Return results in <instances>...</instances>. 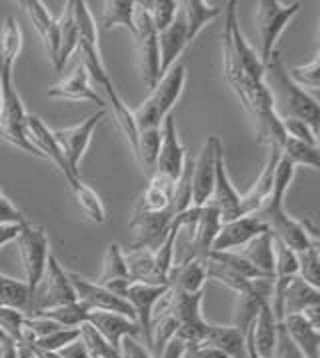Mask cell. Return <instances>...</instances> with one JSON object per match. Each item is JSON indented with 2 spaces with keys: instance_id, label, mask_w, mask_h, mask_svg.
Returning <instances> with one entry per match:
<instances>
[{
  "instance_id": "6da1fadb",
  "label": "cell",
  "mask_w": 320,
  "mask_h": 358,
  "mask_svg": "<svg viewBox=\"0 0 320 358\" xmlns=\"http://www.w3.org/2000/svg\"><path fill=\"white\" fill-rule=\"evenodd\" d=\"M264 85L272 99V110L280 120L296 118L310 124L314 130H319V102L314 96H310L305 88L292 83L289 71L284 69L277 52L264 66Z\"/></svg>"
},
{
  "instance_id": "7a4b0ae2",
  "label": "cell",
  "mask_w": 320,
  "mask_h": 358,
  "mask_svg": "<svg viewBox=\"0 0 320 358\" xmlns=\"http://www.w3.org/2000/svg\"><path fill=\"white\" fill-rule=\"evenodd\" d=\"M74 6V20H76V30H78V46L76 50H80L82 57V66L87 71L88 78H92V83L101 86L106 92L108 101L112 102V108L122 104V99L117 92V88L112 85L108 71L104 66L102 60L101 48H99V30H96V22L88 10V4L85 0H73Z\"/></svg>"
},
{
  "instance_id": "3957f363",
  "label": "cell",
  "mask_w": 320,
  "mask_h": 358,
  "mask_svg": "<svg viewBox=\"0 0 320 358\" xmlns=\"http://www.w3.org/2000/svg\"><path fill=\"white\" fill-rule=\"evenodd\" d=\"M203 292L189 294V292L173 290L168 287V292L157 304L159 310L175 318V338L184 344L187 350L201 348L204 343V336H206L208 322L203 316Z\"/></svg>"
},
{
  "instance_id": "277c9868",
  "label": "cell",
  "mask_w": 320,
  "mask_h": 358,
  "mask_svg": "<svg viewBox=\"0 0 320 358\" xmlns=\"http://www.w3.org/2000/svg\"><path fill=\"white\" fill-rule=\"evenodd\" d=\"M184 85H187V66L182 62H176L170 71L162 74L159 85L152 88L150 96L138 108L132 110L136 129H160L162 120L170 115V108L180 99Z\"/></svg>"
},
{
  "instance_id": "5b68a950",
  "label": "cell",
  "mask_w": 320,
  "mask_h": 358,
  "mask_svg": "<svg viewBox=\"0 0 320 358\" xmlns=\"http://www.w3.org/2000/svg\"><path fill=\"white\" fill-rule=\"evenodd\" d=\"M0 86H2V113H0V138L16 148L43 158L38 150L27 138V108L20 94L13 85V71L0 66Z\"/></svg>"
},
{
  "instance_id": "8992f818",
  "label": "cell",
  "mask_w": 320,
  "mask_h": 358,
  "mask_svg": "<svg viewBox=\"0 0 320 358\" xmlns=\"http://www.w3.org/2000/svg\"><path fill=\"white\" fill-rule=\"evenodd\" d=\"M134 43L138 52L140 74L146 88H154L160 80V50L159 32L152 24V18L148 13V2L134 4Z\"/></svg>"
},
{
  "instance_id": "52a82bcc",
  "label": "cell",
  "mask_w": 320,
  "mask_h": 358,
  "mask_svg": "<svg viewBox=\"0 0 320 358\" xmlns=\"http://www.w3.org/2000/svg\"><path fill=\"white\" fill-rule=\"evenodd\" d=\"M16 246L20 252V260L24 266V282L29 287L30 294L34 296L36 288L43 280L46 271V260L50 255V243H48V232L43 224H32L24 222L20 227V232L16 236Z\"/></svg>"
},
{
  "instance_id": "ba28073f",
  "label": "cell",
  "mask_w": 320,
  "mask_h": 358,
  "mask_svg": "<svg viewBox=\"0 0 320 358\" xmlns=\"http://www.w3.org/2000/svg\"><path fill=\"white\" fill-rule=\"evenodd\" d=\"M300 10V2H292V4H282L278 0H261L256 4V27L261 34V57L262 64L266 66L270 62V58L275 57V46L280 38L282 30L289 27L294 16Z\"/></svg>"
},
{
  "instance_id": "9c48e42d",
  "label": "cell",
  "mask_w": 320,
  "mask_h": 358,
  "mask_svg": "<svg viewBox=\"0 0 320 358\" xmlns=\"http://www.w3.org/2000/svg\"><path fill=\"white\" fill-rule=\"evenodd\" d=\"M74 301H76V294H74V288L71 285L68 273L60 266L57 257L48 255L46 271H44L43 280H41V285L32 296V310H30L29 316L46 310V308L71 304Z\"/></svg>"
},
{
  "instance_id": "30bf717a",
  "label": "cell",
  "mask_w": 320,
  "mask_h": 358,
  "mask_svg": "<svg viewBox=\"0 0 320 358\" xmlns=\"http://www.w3.org/2000/svg\"><path fill=\"white\" fill-rule=\"evenodd\" d=\"M166 292H168V287L134 282V280L122 292V299L129 302L134 310V318H136V324L140 329L143 344L148 350H150V343H152V315H154L157 304L162 301V296Z\"/></svg>"
},
{
  "instance_id": "8fae6325",
  "label": "cell",
  "mask_w": 320,
  "mask_h": 358,
  "mask_svg": "<svg viewBox=\"0 0 320 358\" xmlns=\"http://www.w3.org/2000/svg\"><path fill=\"white\" fill-rule=\"evenodd\" d=\"M106 115V108H99L94 115H90L87 120H82L80 124L76 127H71V129H60L52 130L54 134V141L59 144L60 152L66 160V164L71 166V171L78 174V166H80V160L85 157V152L90 146V141H92V132L96 129V124L101 122L102 118Z\"/></svg>"
},
{
  "instance_id": "7c38bea8",
  "label": "cell",
  "mask_w": 320,
  "mask_h": 358,
  "mask_svg": "<svg viewBox=\"0 0 320 358\" xmlns=\"http://www.w3.org/2000/svg\"><path fill=\"white\" fill-rule=\"evenodd\" d=\"M68 278H71V285H73L74 288L76 301L82 302V304L88 306L90 310L117 313V315L129 316L132 320H136L131 304L124 301V299H120L115 292H110L106 287L96 285V282H90V280L82 278L80 274L76 273H68Z\"/></svg>"
},
{
  "instance_id": "4fadbf2b",
  "label": "cell",
  "mask_w": 320,
  "mask_h": 358,
  "mask_svg": "<svg viewBox=\"0 0 320 358\" xmlns=\"http://www.w3.org/2000/svg\"><path fill=\"white\" fill-rule=\"evenodd\" d=\"M175 215L173 210L164 213H132L129 227L134 230V243L129 250H150L154 252L160 243L166 238L168 230L173 229Z\"/></svg>"
},
{
  "instance_id": "5bb4252c",
  "label": "cell",
  "mask_w": 320,
  "mask_h": 358,
  "mask_svg": "<svg viewBox=\"0 0 320 358\" xmlns=\"http://www.w3.org/2000/svg\"><path fill=\"white\" fill-rule=\"evenodd\" d=\"M160 136L162 138H160L159 157H157L154 171L150 174H160V176L176 182V178L180 176V172L184 169V162H187V150L180 143V138H178L175 116L173 115H168L162 120Z\"/></svg>"
},
{
  "instance_id": "9a60e30c",
  "label": "cell",
  "mask_w": 320,
  "mask_h": 358,
  "mask_svg": "<svg viewBox=\"0 0 320 358\" xmlns=\"http://www.w3.org/2000/svg\"><path fill=\"white\" fill-rule=\"evenodd\" d=\"M206 204H212L220 213L222 222L234 220L240 215V194L231 182V176L226 172V160H224V148L220 138H217V150H214V188L210 194V201Z\"/></svg>"
},
{
  "instance_id": "2e32d148",
  "label": "cell",
  "mask_w": 320,
  "mask_h": 358,
  "mask_svg": "<svg viewBox=\"0 0 320 358\" xmlns=\"http://www.w3.org/2000/svg\"><path fill=\"white\" fill-rule=\"evenodd\" d=\"M266 230H268L266 224L254 215L238 216L234 220H226V222L220 224L219 234H217V238L212 243L210 252H228V250L242 248L254 236H259Z\"/></svg>"
},
{
  "instance_id": "e0dca14e",
  "label": "cell",
  "mask_w": 320,
  "mask_h": 358,
  "mask_svg": "<svg viewBox=\"0 0 320 358\" xmlns=\"http://www.w3.org/2000/svg\"><path fill=\"white\" fill-rule=\"evenodd\" d=\"M27 138H29V143L38 150L41 157L46 158V160H50V162L62 172V176L66 178V182H68L71 187L80 178V176H76V174L71 171V166L66 164V160H64L62 152H60L59 144L54 141L52 130L48 129L38 116H27Z\"/></svg>"
},
{
  "instance_id": "ac0fdd59",
  "label": "cell",
  "mask_w": 320,
  "mask_h": 358,
  "mask_svg": "<svg viewBox=\"0 0 320 358\" xmlns=\"http://www.w3.org/2000/svg\"><path fill=\"white\" fill-rule=\"evenodd\" d=\"M217 138L210 136L203 144L198 157L194 158L192 166V206H204L210 201L212 188H214V150H217Z\"/></svg>"
},
{
  "instance_id": "d6986e66",
  "label": "cell",
  "mask_w": 320,
  "mask_h": 358,
  "mask_svg": "<svg viewBox=\"0 0 320 358\" xmlns=\"http://www.w3.org/2000/svg\"><path fill=\"white\" fill-rule=\"evenodd\" d=\"M189 46V38H187V22H184V15L178 6L175 20L166 27V29L159 32V50H160V78L164 72H168L178 58L182 57V52Z\"/></svg>"
},
{
  "instance_id": "ffe728a7",
  "label": "cell",
  "mask_w": 320,
  "mask_h": 358,
  "mask_svg": "<svg viewBox=\"0 0 320 358\" xmlns=\"http://www.w3.org/2000/svg\"><path fill=\"white\" fill-rule=\"evenodd\" d=\"M48 96L50 99H59V101L96 102L99 108L106 106L104 99H101V94L88 83V74L82 64H78L66 78H62L60 83L50 86L48 88Z\"/></svg>"
},
{
  "instance_id": "44dd1931",
  "label": "cell",
  "mask_w": 320,
  "mask_h": 358,
  "mask_svg": "<svg viewBox=\"0 0 320 358\" xmlns=\"http://www.w3.org/2000/svg\"><path fill=\"white\" fill-rule=\"evenodd\" d=\"M220 224H222L220 213L212 204H204V206L198 208L196 224H194V229L189 234V258H206V255L212 248V243H214L217 234H219Z\"/></svg>"
},
{
  "instance_id": "7402d4cb",
  "label": "cell",
  "mask_w": 320,
  "mask_h": 358,
  "mask_svg": "<svg viewBox=\"0 0 320 358\" xmlns=\"http://www.w3.org/2000/svg\"><path fill=\"white\" fill-rule=\"evenodd\" d=\"M87 322L101 334L102 338H106L118 350L120 341L124 336H140V329L136 324V320H132L129 316L117 315V313H102V310H90L88 313Z\"/></svg>"
},
{
  "instance_id": "603a6c76",
  "label": "cell",
  "mask_w": 320,
  "mask_h": 358,
  "mask_svg": "<svg viewBox=\"0 0 320 358\" xmlns=\"http://www.w3.org/2000/svg\"><path fill=\"white\" fill-rule=\"evenodd\" d=\"M278 158H280V150L270 146L268 158L264 162V169L259 174L256 182L250 187L245 196H240V215H256L262 208V204L266 202V199L272 192V182H275V171H277Z\"/></svg>"
},
{
  "instance_id": "cb8c5ba5",
  "label": "cell",
  "mask_w": 320,
  "mask_h": 358,
  "mask_svg": "<svg viewBox=\"0 0 320 358\" xmlns=\"http://www.w3.org/2000/svg\"><path fill=\"white\" fill-rule=\"evenodd\" d=\"M282 329L294 348L305 358H320V332L306 316L289 315L282 318Z\"/></svg>"
},
{
  "instance_id": "d4e9b609",
  "label": "cell",
  "mask_w": 320,
  "mask_h": 358,
  "mask_svg": "<svg viewBox=\"0 0 320 358\" xmlns=\"http://www.w3.org/2000/svg\"><path fill=\"white\" fill-rule=\"evenodd\" d=\"M24 13L29 15L30 22L32 27L36 29L41 41H43L44 48L48 52V57L52 58V62H57V57H59V46H60V38H59V24L57 20L50 16L48 8L44 6L41 0H22L18 2Z\"/></svg>"
},
{
  "instance_id": "484cf974",
  "label": "cell",
  "mask_w": 320,
  "mask_h": 358,
  "mask_svg": "<svg viewBox=\"0 0 320 358\" xmlns=\"http://www.w3.org/2000/svg\"><path fill=\"white\" fill-rule=\"evenodd\" d=\"M278 322L277 316L270 308V302H262L259 308V315L254 318L252 327H250V336L252 344L256 348V352L261 358H275L278 343Z\"/></svg>"
},
{
  "instance_id": "4316f807",
  "label": "cell",
  "mask_w": 320,
  "mask_h": 358,
  "mask_svg": "<svg viewBox=\"0 0 320 358\" xmlns=\"http://www.w3.org/2000/svg\"><path fill=\"white\" fill-rule=\"evenodd\" d=\"M166 285L173 290L196 294L203 292L206 285V268H204V258H184L182 262L173 264Z\"/></svg>"
},
{
  "instance_id": "83f0119b",
  "label": "cell",
  "mask_w": 320,
  "mask_h": 358,
  "mask_svg": "<svg viewBox=\"0 0 320 358\" xmlns=\"http://www.w3.org/2000/svg\"><path fill=\"white\" fill-rule=\"evenodd\" d=\"M203 346L217 348L231 358H247V332L236 327L208 324Z\"/></svg>"
},
{
  "instance_id": "f1b7e54d",
  "label": "cell",
  "mask_w": 320,
  "mask_h": 358,
  "mask_svg": "<svg viewBox=\"0 0 320 358\" xmlns=\"http://www.w3.org/2000/svg\"><path fill=\"white\" fill-rule=\"evenodd\" d=\"M173 188L175 182L160 176V174H150L148 176V187L143 192L140 201L136 202L134 210L138 213H164L173 210Z\"/></svg>"
},
{
  "instance_id": "f546056e",
  "label": "cell",
  "mask_w": 320,
  "mask_h": 358,
  "mask_svg": "<svg viewBox=\"0 0 320 358\" xmlns=\"http://www.w3.org/2000/svg\"><path fill=\"white\" fill-rule=\"evenodd\" d=\"M238 255L247 258L248 262L254 268H259L262 274L272 278V274H275V236L270 230L254 236L250 243H247L238 250Z\"/></svg>"
},
{
  "instance_id": "4dcf8cb0",
  "label": "cell",
  "mask_w": 320,
  "mask_h": 358,
  "mask_svg": "<svg viewBox=\"0 0 320 358\" xmlns=\"http://www.w3.org/2000/svg\"><path fill=\"white\" fill-rule=\"evenodd\" d=\"M320 304V290L310 287L305 282L300 276H294L291 285L284 290V299H282V313L284 316L289 315H303L310 306Z\"/></svg>"
},
{
  "instance_id": "1f68e13d",
  "label": "cell",
  "mask_w": 320,
  "mask_h": 358,
  "mask_svg": "<svg viewBox=\"0 0 320 358\" xmlns=\"http://www.w3.org/2000/svg\"><path fill=\"white\" fill-rule=\"evenodd\" d=\"M0 308H13L24 316L32 310V294L24 280L0 273Z\"/></svg>"
},
{
  "instance_id": "d6a6232c",
  "label": "cell",
  "mask_w": 320,
  "mask_h": 358,
  "mask_svg": "<svg viewBox=\"0 0 320 358\" xmlns=\"http://www.w3.org/2000/svg\"><path fill=\"white\" fill-rule=\"evenodd\" d=\"M180 10L184 15V22H187V38L189 44L198 36V32L212 22L214 18H219L222 15V8L206 4L203 0H184L180 2Z\"/></svg>"
},
{
  "instance_id": "836d02e7",
  "label": "cell",
  "mask_w": 320,
  "mask_h": 358,
  "mask_svg": "<svg viewBox=\"0 0 320 358\" xmlns=\"http://www.w3.org/2000/svg\"><path fill=\"white\" fill-rule=\"evenodd\" d=\"M57 24H59L60 46L54 66H57V71H62L64 64H66V60L73 57V52L76 50V46H78V30H76V20H74L73 0L64 4V13L60 15Z\"/></svg>"
},
{
  "instance_id": "e575fe53",
  "label": "cell",
  "mask_w": 320,
  "mask_h": 358,
  "mask_svg": "<svg viewBox=\"0 0 320 358\" xmlns=\"http://www.w3.org/2000/svg\"><path fill=\"white\" fill-rule=\"evenodd\" d=\"M20 50H22V30L13 16H6L0 32V66L13 71Z\"/></svg>"
},
{
  "instance_id": "d590c367",
  "label": "cell",
  "mask_w": 320,
  "mask_h": 358,
  "mask_svg": "<svg viewBox=\"0 0 320 358\" xmlns=\"http://www.w3.org/2000/svg\"><path fill=\"white\" fill-rule=\"evenodd\" d=\"M134 4L132 0H106L102 4L101 24L104 30L124 27L134 32Z\"/></svg>"
},
{
  "instance_id": "8d00e7d4",
  "label": "cell",
  "mask_w": 320,
  "mask_h": 358,
  "mask_svg": "<svg viewBox=\"0 0 320 358\" xmlns=\"http://www.w3.org/2000/svg\"><path fill=\"white\" fill-rule=\"evenodd\" d=\"M90 308L85 306L82 302L74 301L71 304H62V306H54V308H46L32 316H44L52 322H57L62 329H78L80 324H85L88 318Z\"/></svg>"
},
{
  "instance_id": "74e56055",
  "label": "cell",
  "mask_w": 320,
  "mask_h": 358,
  "mask_svg": "<svg viewBox=\"0 0 320 358\" xmlns=\"http://www.w3.org/2000/svg\"><path fill=\"white\" fill-rule=\"evenodd\" d=\"M122 278H131L129 268H126V260H124V252H122L120 244L110 243L106 246L104 260H102V273L96 280V285L104 287L112 280H122Z\"/></svg>"
},
{
  "instance_id": "f35d334b",
  "label": "cell",
  "mask_w": 320,
  "mask_h": 358,
  "mask_svg": "<svg viewBox=\"0 0 320 358\" xmlns=\"http://www.w3.org/2000/svg\"><path fill=\"white\" fill-rule=\"evenodd\" d=\"M160 129H148V130H138V138H136V148H134V155L138 158L143 171L150 176V172L154 171V164H157V157H159L160 148Z\"/></svg>"
},
{
  "instance_id": "ab89813d",
  "label": "cell",
  "mask_w": 320,
  "mask_h": 358,
  "mask_svg": "<svg viewBox=\"0 0 320 358\" xmlns=\"http://www.w3.org/2000/svg\"><path fill=\"white\" fill-rule=\"evenodd\" d=\"M74 196H76V202L80 206V210L88 216V220L96 222V224H104L106 222V210H104V204H102L101 196L92 190V188L85 185L80 178L74 182L73 187Z\"/></svg>"
},
{
  "instance_id": "60d3db41",
  "label": "cell",
  "mask_w": 320,
  "mask_h": 358,
  "mask_svg": "<svg viewBox=\"0 0 320 358\" xmlns=\"http://www.w3.org/2000/svg\"><path fill=\"white\" fill-rule=\"evenodd\" d=\"M280 155L289 158L294 166H308L312 171L319 169V144H306L286 136L280 146Z\"/></svg>"
},
{
  "instance_id": "b9f144b4",
  "label": "cell",
  "mask_w": 320,
  "mask_h": 358,
  "mask_svg": "<svg viewBox=\"0 0 320 358\" xmlns=\"http://www.w3.org/2000/svg\"><path fill=\"white\" fill-rule=\"evenodd\" d=\"M206 258L214 260L222 264L224 268L233 271L234 274L242 276V278H248V280H259V278H268L266 274H262L259 268H254L247 258H242L236 250H228V252H208Z\"/></svg>"
},
{
  "instance_id": "7bdbcfd3",
  "label": "cell",
  "mask_w": 320,
  "mask_h": 358,
  "mask_svg": "<svg viewBox=\"0 0 320 358\" xmlns=\"http://www.w3.org/2000/svg\"><path fill=\"white\" fill-rule=\"evenodd\" d=\"M296 262H298V276L308 282L310 287L320 288V246L312 244L305 250L296 252Z\"/></svg>"
},
{
  "instance_id": "ee69618b",
  "label": "cell",
  "mask_w": 320,
  "mask_h": 358,
  "mask_svg": "<svg viewBox=\"0 0 320 358\" xmlns=\"http://www.w3.org/2000/svg\"><path fill=\"white\" fill-rule=\"evenodd\" d=\"M80 330V341L85 343L87 350L92 358H120V352L106 338H102L96 330L92 329L88 322L78 327Z\"/></svg>"
},
{
  "instance_id": "f6af8a7d",
  "label": "cell",
  "mask_w": 320,
  "mask_h": 358,
  "mask_svg": "<svg viewBox=\"0 0 320 358\" xmlns=\"http://www.w3.org/2000/svg\"><path fill=\"white\" fill-rule=\"evenodd\" d=\"M178 6H180V2H175V0H154V2H148V13H150V18H152V24H154L157 32H162L175 20Z\"/></svg>"
},
{
  "instance_id": "bcb514c9",
  "label": "cell",
  "mask_w": 320,
  "mask_h": 358,
  "mask_svg": "<svg viewBox=\"0 0 320 358\" xmlns=\"http://www.w3.org/2000/svg\"><path fill=\"white\" fill-rule=\"evenodd\" d=\"M78 338H80V330L78 329H60L41 338V341H36L32 346L38 348V350H46V352H59L60 348L68 346Z\"/></svg>"
},
{
  "instance_id": "7dc6e473",
  "label": "cell",
  "mask_w": 320,
  "mask_h": 358,
  "mask_svg": "<svg viewBox=\"0 0 320 358\" xmlns=\"http://www.w3.org/2000/svg\"><path fill=\"white\" fill-rule=\"evenodd\" d=\"M289 76L292 78V83L298 85L300 88H312V90H317L320 85V57H314V60L305 64V66H294V69H291Z\"/></svg>"
},
{
  "instance_id": "c3c4849f",
  "label": "cell",
  "mask_w": 320,
  "mask_h": 358,
  "mask_svg": "<svg viewBox=\"0 0 320 358\" xmlns=\"http://www.w3.org/2000/svg\"><path fill=\"white\" fill-rule=\"evenodd\" d=\"M22 324H24V315L13 310V308H0V330L10 336L18 346L22 344Z\"/></svg>"
},
{
  "instance_id": "681fc988",
  "label": "cell",
  "mask_w": 320,
  "mask_h": 358,
  "mask_svg": "<svg viewBox=\"0 0 320 358\" xmlns=\"http://www.w3.org/2000/svg\"><path fill=\"white\" fill-rule=\"evenodd\" d=\"M282 122V129L286 132L289 138L294 141H300L306 144H317L319 143V130H314L310 124H306L303 120H296V118H286V120H280Z\"/></svg>"
},
{
  "instance_id": "f907efd6",
  "label": "cell",
  "mask_w": 320,
  "mask_h": 358,
  "mask_svg": "<svg viewBox=\"0 0 320 358\" xmlns=\"http://www.w3.org/2000/svg\"><path fill=\"white\" fill-rule=\"evenodd\" d=\"M24 222H29L27 216L0 192V227H22Z\"/></svg>"
},
{
  "instance_id": "816d5d0a",
  "label": "cell",
  "mask_w": 320,
  "mask_h": 358,
  "mask_svg": "<svg viewBox=\"0 0 320 358\" xmlns=\"http://www.w3.org/2000/svg\"><path fill=\"white\" fill-rule=\"evenodd\" d=\"M118 352H120V358H152L150 350L143 344V341H138L134 336H124L120 341Z\"/></svg>"
},
{
  "instance_id": "f5cc1de1",
  "label": "cell",
  "mask_w": 320,
  "mask_h": 358,
  "mask_svg": "<svg viewBox=\"0 0 320 358\" xmlns=\"http://www.w3.org/2000/svg\"><path fill=\"white\" fill-rule=\"evenodd\" d=\"M275 358H305L291 343V338L286 336V332L282 329V324H278V343H277V352Z\"/></svg>"
},
{
  "instance_id": "db71d44e",
  "label": "cell",
  "mask_w": 320,
  "mask_h": 358,
  "mask_svg": "<svg viewBox=\"0 0 320 358\" xmlns=\"http://www.w3.org/2000/svg\"><path fill=\"white\" fill-rule=\"evenodd\" d=\"M57 355H59L60 358H92L90 357V352L87 350L85 343H82L80 338L71 343L68 346H64V348H60Z\"/></svg>"
},
{
  "instance_id": "11a10c76",
  "label": "cell",
  "mask_w": 320,
  "mask_h": 358,
  "mask_svg": "<svg viewBox=\"0 0 320 358\" xmlns=\"http://www.w3.org/2000/svg\"><path fill=\"white\" fill-rule=\"evenodd\" d=\"M187 352H189L187 346L180 343L178 338H173L170 343L162 348V352L157 358H187Z\"/></svg>"
},
{
  "instance_id": "9f6ffc18",
  "label": "cell",
  "mask_w": 320,
  "mask_h": 358,
  "mask_svg": "<svg viewBox=\"0 0 320 358\" xmlns=\"http://www.w3.org/2000/svg\"><path fill=\"white\" fill-rule=\"evenodd\" d=\"M0 358H18V344L0 330Z\"/></svg>"
},
{
  "instance_id": "6f0895ef",
  "label": "cell",
  "mask_w": 320,
  "mask_h": 358,
  "mask_svg": "<svg viewBox=\"0 0 320 358\" xmlns=\"http://www.w3.org/2000/svg\"><path fill=\"white\" fill-rule=\"evenodd\" d=\"M189 358H231L228 355L220 352L217 348H210V346H201V348H194V350H189L187 352Z\"/></svg>"
},
{
  "instance_id": "680465c9",
  "label": "cell",
  "mask_w": 320,
  "mask_h": 358,
  "mask_svg": "<svg viewBox=\"0 0 320 358\" xmlns=\"http://www.w3.org/2000/svg\"><path fill=\"white\" fill-rule=\"evenodd\" d=\"M18 232H20V227H0V248H2L4 244L16 241Z\"/></svg>"
},
{
  "instance_id": "91938a15",
  "label": "cell",
  "mask_w": 320,
  "mask_h": 358,
  "mask_svg": "<svg viewBox=\"0 0 320 358\" xmlns=\"http://www.w3.org/2000/svg\"><path fill=\"white\" fill-rule=\"evenodd\" d=\"M0 113H2V86H0Z\"/></svg>"
},
{
  "instance_id": "94428289",
  "label": "cell",
  "mask_w": 320,
  "mask_h": 358,
  "mask_svg": "<svg viewBox=\"0 0 320 358\" xmlns=\"http://www.w3.org/2000/svg\"><path fill=\"white\" fill-rule=\"evenodd\" d=\"M0 192H2V190H0Z\"/></svg>"
},
{
  "instance_id": "6125c7cd",
  "label": "cell",
  "mask_w": 320,
  "mask_h": 358,
  "mask_svg": "<svg viewBox=\"0 0 320 358\" xmlns=\"http://www.w3.org/2000/svg\"><path fill=\"white\" fill-rule=\"evenodd\" d=\"M187 358H189V357H187Z\"/></svg>"
}]
</instances>
